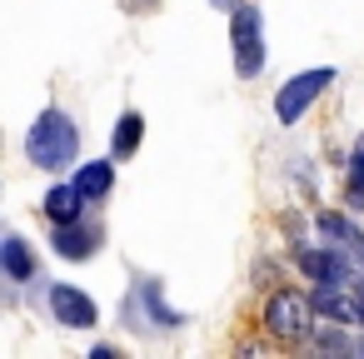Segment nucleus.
<instances>
[{
    "label": "nucleus",
    "mask_w": 364,
    "mask_h": 359,
    "mask_svg": "<svg viewBox=\"0 0 364 359\" xmlns=\"http://www.w3.org/2000/svg\"><path fill=\"white\" fill-rule=\"evenodd\" d=\"M75 150H80V130H75V120L65 110H46L26 135V155L41 170H65L75 160Z\"/></svg>",
    "instance_id": "obj_1"
},
{
    "label": "nucleus",
    "mask_w": 364,
    "mask_h": 359,
    "mask_svg": "<svg viewBox=\"0 0 364 359\" xmlns=\"http://www.w3.org/2000/svg\"><path fill=\"white\" fill-rule=\"evenodd\" d=\"M230 41H235V70L250 80L264 70V36H259V11L255 6H235L230 21Z\"/></svg>",
    "instance_id": "obj_2"
},
{
    "label": "nucleus",
    "mask_w": 364,
    "mask_h": 359,
    "mask_svg": "<svg viewBox=\"0 0 364 359\" xmlns=\"http://www.w3.org/2000/svg\"><path fill=\"white\" fill-rule=\"evenodd\" d=\"M309 314H314V299H304L299 289H279L264 304V324L279 339H304L309 334Z\"/></svg>",
    "instance_id": "obj_3"
},
{
    "label": "nucleus",
    "mask_w": 364,
    "mask_h": 359,
    "mask_svg": "<svg viewBox=\"0 0 364 359\" xmlns=\"http://www.w3.org/2000/svg\"><path fill=\"white\" fill-rule=\"evenodd\" d=\"M329 80H334V70H304V75H294V80L274 95V115H279V125H294V120L324 95Z\"/></svg>",
    "instance_id": "obj_4"
},
{
    "label": "nucleus",
    "mask_w": 364,
    "mask_h": 359,
    "mask_svg": "<svg viewBox=\"0 0 364 359\" xmlns=\"http://www.w3.org/2000/svg\"><path fill=\"white\" fill-rule=\"evenodd\" d=\"M50 314L65 324V329H90L100 314H95V299L85 289H70V284H55L50 289Z\"/></svg>",
    "instance_id": "obj_5"
},
{
    "label": "nucleus",
    "mask_w": 364,
    "mask_h": 359,
    "mask_svg": "<svg viewBox=\"0 0 364 359\" xmlns=\"http://www.w3.org/2000/svg\"><path fill=\"white\" fill-rule=\"evenodd\" d=\"M55 254H65V259H90V254H95V230H85L80 220L55 225Z\"/></svg>",
    "instance_id": "obj_6"
},
{
    "label": "nucleus",
    "mask_w": 364,
    "mask_h": 359,
    "mask_svg": "<svg viewBox=\"0 0 364 359\" xmlns=\"http://www.w3.org/2000/svg\"><path fill=\"white\" fill-rule=\"evenodd\" d=\"M80 210H85V195H80V185H75V180H70V185H55V190L46 195V215H50L55 225L80 220Z\"/></svg>",
    "instance_id": "obj_7"
},
{
    "label": "nucleus",
    "mask_w": 364,
    "mask_h": 359,
    "mask_svg": "<svg viewBox=\"0 0 364 359\" xmlns=\"http://www.w3.org/2000/svg\"><path fill=\"white\" fill-rule=\"evenodd\" d=\"M75 185H80L85 200H105L110 185H115V165H110V160H90V165L75 170Z\"/></svg>",
    "instance_id": "obj_8"
},
{
    "label": "nucleus",
    "mask_w": 364,
    "mask_h": 359,
    "mask_svg": "<svg viewBox=\"0 0 364 359\" xmlns=\"http://www.w3.org/2000/svg\"><path fill=\"white\" fill-rule=\"evenodd\" d=\"M140 135H145V120H140L135 110H125L120 125H115V160H130V155L140 150Z\"/></svg>",
    "instance_id": "obj_9"
},
{
    "label": "nucleus",
    "mask_w": 364,
    "mask_h": 359,
    "mask_svg": "<svg viewBox=\"0 0 364 359\" xmlns=\"http://www.w3.org/2000/svg\"><path fill=\"white\" fill-rule=\"evenodd\" d=\"M349 205L364 210V135L354 140V155H349Z\"/></svg>",
    "instance_id": "obj_10"
},
{
    "label": "nucleus",
    "mask_w": 364,
    "mask_h": 359,
    "mask_svg": "<svg viewBox=\"0 0 364 359\" xmlns=\"http://www.w3.org/2000/svg\"><path fill=\"white\" fill-rule=\"evenodd\" d=\"M6 269H11L16 279H31V274H36V259H31V250H26L21 240H6Z\"/></svg>",
    "instance_id": "obj_11"
},
{
    "label": "nucleus",
    "mask_w": 364,
    "mask_h": 359,
    "mask_svg": "<svg viewBox=\"0 0 364 359\" xmlns=\"http://www.w3.org/2000/svg\"><path fill=\"white\" fill-rule=\"evenodd\" d=\"M210 6H215V11H230V6H240V0H210Z\"/></svg>",
    "instance_id": "obj_12"
},
{
    "label": "nucleus",
    "mask_w": 364,
    "mask_h": 359,
    "mask_svg": "<svg viewBox=\"0 0 364 359\" xmlns=\"http://www.w3.org/2000/svg\"><path fill=\"white\" fill-rule=\"evenodd\" d=\"M0 264H6V250H0Z\"/></svg>",
    "instance_id": "obj_13"
}]
</instances>
